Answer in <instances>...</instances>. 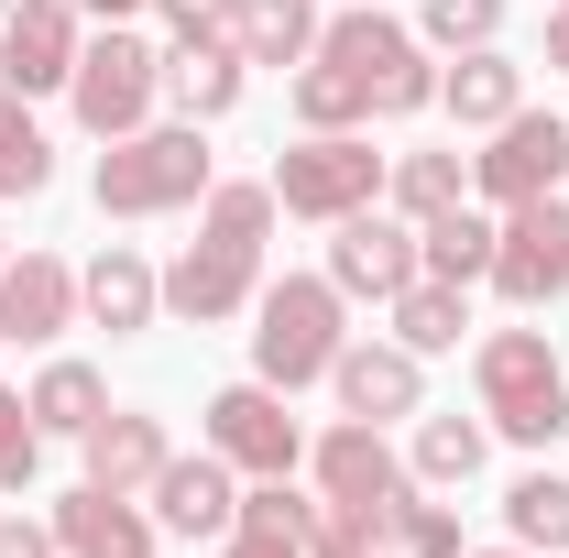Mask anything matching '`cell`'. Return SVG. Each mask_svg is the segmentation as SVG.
I'll use <instances>...</instances> for the list:
<instances>
[{
    "label": "cell",
    "mask_w": 569,
    "mask_h": 558,
    "mask_svg": "<svg viewBox=\"0 0 569 558\" xmlns=\"http://www.w3.org/2000/svg\"><path fill=\"white\" fill-rule=\"evenodd\" d=\"M417 275H438V285H482V275H493V219H471V209L417 219Z\"/></svg>",
    "instance_id": "cell-25"
},
{
    "label": "cell",
    "mask_w": 569,
    "mask_h": 558,
    "mask_svg": "<svg viewBox=\"0 0 569 558\" xmlns=\"http://www.w3.org/2000/svg\"><path fill=\"white\" fill-rule=\"evenodd\" d=\"M307 471H318V492H329V504H361V515H395V504L417 492V471L395 460V438H383L372 417H340L318 449H307Z\"/></svg>",
    "instance_id": "cell-9"
},
{
    "label": "cell",
    "mask_w": 569,
    "mask_h": 558,
    "mask_svg": "<svg viewBox=\"0 0 569 558\" xmlns=\"http://www.w3.org/2000/svg\"><path fill=\"white\" fill-rule=\"evenodd\" d=\"M142 504H153V526H164V537H209V548H219V537L241 526V471L198 438V460H164Z\"/></svg>",
    "instance_id": "cell-14"
},
{
    "label": "cell",
    "mask_w": 569,
    "mask_h": 558,
    "mask_svg": "<svg viewBox=\"0 0 569 558\" xmlns=\"http://www.w3.org/2000/svg\"><path fill=\"white\" fill-rule=\"evenodd\" d=\"M340 340H351V296H340L329 275H284V285H263V296H252V372H263L274 395L329 383Z\"/></svg>",
    "instance_id": "cell-3"
},
{
    "label": "cell",
    "mask_w": 569,
    "mask_h": 558,
    "mask_svg": "<svg viewBox=\"0 0 569 558\" xmlns=\"http://www.w3.org/2000/svg\"><path fill=\"white\" fill-rule=\"evenodd\" d=\"M548 67H569V0L548 11Z\"/></svg>",
    "instance_id": "cell-39"
},
{
    "label": "cell",
    "mask_w": 569,
    "mask_h": 558,
    "mask_svg": "<svg viewBox=\"0 0 569 558\" xmlns=\"http://www.w3.org/2000/svg\"><path fill=\"white\" fill-rule=\"evenodd\" d=\"M198 438H209V449L230 460V471H241V482H284V471L307 460V427L284 417V395L263 383V372H252V383H219V395H209V427H198Z\"/></svg>",
    "instance_id": "cell-7"
},
{
    "label": "cell",
    "mask_w": 569,
    "mask_h": 558,
    "mask_svg": "<svg viewBox=\"0 0 569 558\" xmlns=\"http://www.w3.org/2000/svg\"><path fill=\"white\" fill-rule=\"evenodd\" d=\"M460 558H537V548H460Z\"/></svg>",
    "instance_id": "cell-40"
},
{
    "label": "cell",
    "mask_w": 569,
    "mask_h": 558,
    "mask_svg": "<svg viewBox=\"0 0 569 558\" xmlns=\"http://www.w3.org/2000/svg\"><path fill=\"white\" fill-rule=\"evenodd\" d=\"M153 504L142 492H99V482H77L67 504H56V548L67 558H153Z\"/></svg>",
    "instance_id": "cell-16"
},
{
    "label": "cell",
    "mask_w": 569,
    "mask_h": 558,
    "mask_svg": "<svg viewBox=\"0 0 569 558\" xmlns=\"http://www.w3.org/2000/svg\"><path fill=\"white\" fill-rule=\"evenodd\" d=\"M198 230H209V241H230V252H263V230H274V176H230V187H209V198H198Z\"/></svg>",
    "instance_id": "cell-31"
},
{
    "label": "cell",
    "mask_w": 569,
    "mask_h": 558,
    "mask_svg": "<svg viewBox=\"0 0 569 558\" xmlns=\"http://www.w3.org/2000/svg\"><path fill=\"white\" fill-rule=\"evenodd\" d=\"M296 121H307V132H361V121H372V77L318 44V56L296 67Z\"/></svg>",
    "instance_id": "cell-23"
},
{
    "label": "cell",
    "mask_w": 569,
    "mask_h": 558,
    "mask_svg": "<svg viewBox=\"0 0 569 558\" xmlns=\"http://www.w3.org/2000/svg\"><path fill=\"white\" fill-rule=\"evenodd\" d=\"M383 176H395V165L361 132H307L274 165V209L284 219H351V209H383Z\"/></svg>",
    "instance_id": "cell-5"
},
{
    "label": "cell",
    "mask_w": 569,
    "mask_h": 558,
    "mask_svg": "<svg viewBox=\"0 0 569 558\" xmlns=\"http://www.w3.org/2000/svg\"><path fill=\"white\" fill-rule=\"evenodd\" d=\"M263 296V252H230V241H187L176 252V275H164V318H187V329H219V318H241Z\"/></svg>",
    "instance_id": "cell-13"
},
{
    "label": "cell",
    "mask_w": 569,
    "mask_h": 558,
    "mask_svg": "<svg viewBox=\"0 0 569 558\" xmlns=\"http://www.w3.org/2000/svg\"><path fill=\"white\" fill-rule=\"evenodd\" d=\"M0 558H56V526H33V515H0Z\"/></svg>",
    "instance_id": "cell-37"
},
{
    "label": "cell",
    "mask_w": 569,
    "mask_h": 558,
    "mask_svg": "<svg viewBox=\"0 0 569 558\" xmlns=\"http://www.w3.org/2000/svg\"><path fill=\"white\" fill-rule=\"evenodd\" d=\"M493 33H503V0H417V44H438V56H471Z\"/></svg>",
    "instance_id": "cell-33"
},
{
    "label": "cell",
    "mask_w": 569,
    "mask_h": 558,
    "mask_svg": "<svg viewBox=\"0 0 569 558\" xmlns=\"http://www.w3.org/2000/svg\"><path fill=\"white\" fill-rule=\"evenodd\" d=\"M329 395H340V417L395 427V417H417V406H427V372H417V350H406V340H340Z\"/></svg>",
    "instance_id": "cell-15"
},
{
    "label": "cell",
    "mask_w": 569,
    "mask_h": 558,
    "mask_svg": "<svg viewBox=\"0 0 569 558\" xmlns=\"http://www.w3.org/2000/svg\"><path fill=\"white\" fill-rule=\"evenodd\" d=\"M0 11H11V0H0Z\"/></svg>",
    "instance_id": "cell-42"
},
{
    "label": "cell",
    "mask_w": 569,
    "mask_h": 558,
    "mask_svg": "<svg viewBox=\"0 0 569 558\" xmlns=\"http://www.w3.org/2000/svg\"><path fill=\"white\" fill-rule=\"evenodd\" d=\"M0 263H11V241H0Z\"/></svg>",
    "instance_id": "cell-41"
},
{
    "label": "cell",
    "mask_w": 569,
    "mask_h": 558,
    "mask_svg": "<svg viewBox=\"0 0 569 558\" xmlns=\"http://www.w3.org/2000/svg\"><path fill=\"white\" fill-rule=\"evenodd\" d=\"M22 406H33V427H44V438H88V427L110 417V383H99L88 361H44Z\"/></svg>",
    "instance_id": "cell-26"
},
{
    "label": "cell",
    "mask_w": 569,
    "mask_h": 558,
    "mask_svg": "<svg viewBox=\"0 0 569 558\" xmlns=\"http://www.w3.org/2000/svg\"><path fill=\"white\" fill-rule=\"evenodd\" d=\"M503 526H515V548L559 558L569 548V471H526V482L503 492Z\"/></svg>",
    "instance_id": "cell-30"
},
{
    "label": "cell",
    "mask_w": 569,
    "mask_h": 558,
    "mask_svg": "<svg viewBox=\"0 0 569 558\" xmlns=\"http://www.w3.org/2000/svg\"><path fill=\"white\" fill-rule=\"evenodd\" d=\"M241 67H307L318 56V0H230Z\"/></svg>",
    "instance_id": "cell-22"
},
{
    "label": "cell",
    "mask_w": 569,
    "mask_h": 558,
    "mask_svg": "<svg viewBox=\"0 0 569 558\" xmlns=\"http://www.w3.org/2000/svg\"><path fill=\"white\" fill-rule=\"evenodd\" d=\"M471 383H482V427L515 438V449H548L569 427V372H559V340H548V329H493V340H471Z\"/></svg>",
    "instance_id": "cell-2"
},
{
    "label": "cell",
    "mask_w": 569,
    "mask_h": 558,
    "mask_svg": "<svg viewBox=\"0 0 569 558\" xmlns=\"http://www.w3.org/2000/svg\"><path fill=\"white\" fill-rule=\"evenodd\" d=\"M219 558H307V537H274V526H230Z\"/></svg>",
    "instance_id": "cell-36"
},
{
    "label": "cell",
    "mask_w": 569,
    "mask_h": 558,
    "mask_svg": "<svg viewBox=\"0 0 569 558\" xmlns=\"http://www.w3.org/2000/svg\"><path fill=\"white\" fill-rule=\"evenodd\" d=\"M88 22H132V11H153V0H77Z\"/></svg>",
    "instance_id": "cell-38"
},
{
    "label": "cell",
    "mask_w": 569,
    "mask_h": 558,
    "mask_svg": "<svg viewBox=\"0 0 569 558\" xmlns=\"http://www.w3.org/2000/svg\"><path fill=\"white\" fill-rule=\"evenodd\" d=\"M383 526H395V515H361V504H329V492H318L307 558H383Z\"/></svg>",
    "instance_id": "cell-34"
},
{
    "label": "cell",
    "mask_w": 569,
    "mask_h": 558,
    "mask_svg": "<svg viewBox=\"0 0 569 558\" xmlns=\"http://www.w3.org/2000/svg\"><path fill=\"white\" fill-rule=\"evenodd\" d=\"M33 460H44V427H33V406L0 383V492H22L33 482Z\"/></svg>",
    "instance_id": "cell-35"
},
{
    "label": "cell",
    "mask_w": 569,
    "mask_h": 558,
    "mask_svg": "<svg viewBox=\"0 0 569 558\" xmlns=\"http://www.w3.org/2000/svg\"><path fill=\"white\" fill-rule=\"evenodd\" d=\"M164 99H176V121H230L241 110V44L219 33V44H176L164 56Z\"/></svg>",
    "instance_id": "cell-21"
},
{
    "label": "cell",
    "mask_w": 569,
    "mask_h": 558,
    "mask_svg": "<svg viewBox=\"0 0 569 558\" xmlns=\"http://www.w3.org/2000/svg\"><path fill=\"white\" fill-rule=\"evenodd\" d=\"M438 99H449V121H460V132H493V121L526 110V67H515L503 44H471V56H449V67H438Z\"/></svg>",
    "instance_id": "cell-20"
},
{
    "label": "cell",
    "mask_w": 569,
    "mask_h": 558,
    "mask_svg": "<svg viewBox=\"0 0 569 558\" xmlns=\"http://www.w3.org/2000/svg\"><path fill=\"white\" fill-rule=\"evenodd\" d=\"M44 187H56V142L33 121V99L0 88V198H44Z\"/></svg>",
    "instance_id": "cell-28"
},
{
    "label": "cell",
    "mask_w": 569,
    "mask_h": 558,
    "mask_svg": "<svg viewBox=\"0 0 569 558\" xmlns=\"http://www.w3.org/2000/svg\"><path fill=\"white\" fill-rule=\"evenodd\" d=\"M471 187H482V198H503V209L559 198V187H569V121H548V110L493 121V153H471Z\"/></svg>",
    "instance_id": "cell-10"
},
{
    "label": "cell",
    "mask_w": 569,
    "mask_h": 558,
    "mask_svg": "<svg viewBox=\"0 0 569 558\" xmlns=\"http://www.w3.org/2000/svg\"><path fill=\"white\" fill-rule=\"evenodd\" d=\"M77 22H88L77 0H11V11H0V88H11V99L67 88V77H77V44H88Z\"/></svg>",
    "instance_id": "cell-11"
},
{
    "label": "cell",
    "mask_w": 569,
    "mask_h": 558,
    "mask_svg": "<svg viewBox=\"0 0 569 558\" xmlns=\"http://www.w3.org/2000/svg\"><path fill=\"white\" fill-rule=\"evenodd\" d=\"M503 307H548L569 296V198H526V209H503L493 230V275H482Z\"/></svg>",
    "instance_id": "cell-8"
},
{
    "label": "cell",
    "mask_w": 569,
    "mask_h": 558,
    "mask_svg": "<svg viewBox=\"0 0 569 558\" xmlns=\"http://www.w3.org/2000/svg\"><path fill=\"white\" fill-rule=\"evenodd\" d=\"M77 449H88V482L99 492H153V471L176 460V449H164V417H142V406H110Z\"/></svg>",
    "instance_id": "cell-19"
},
{
    "label": "cell",
    "mask_w": 569,
    "mask_h": 558,
    "mask_svg": "<svg viewBox=\"0 0 569 558\" xmlns=\"http://www.w3.org/2000/svg\"><path fill=\"white\" fill-rule=\"evenodd\" d=\"M383 558H460V515L449 504H427V482L395 504V526H383Z\"/></svg>",
    "instance_id": "cell-32"
},
{
    "label": "cell",
    "mask_w": 569,
    "mask_h": 558,
    "mask_svg": "<svg viewBox=\"0 0 569 558\" xmlns=\"http://www.w3.org/2000/svg\"><path fill=\"white\" fill-rule=\"evenodd\" d=\"M56 329H77V263L11 252L0 263V340H56Z\"/></svg>",
    "instance_id": "cell-17"
},
{
    "label": "cell",
    "mask_w": 569,
    "mask_h": 558,
    "mask_svg": "<svg viewBox=\"0 0 569 558\" xmlns=\"http://www.w3.org/2000/svg\"><path fill=\"white\" fill-rule=\"evenodd\" d=\"M383 318H395V340L417 350H460V329H471V285H438V275H417L406 296H383Z\"/></svg>",
    "instance_id": "cell-24"
},
{
    "label": "cell",
    "mask_w": 569,
    "mask_h": 558,
    "mask_svg": "<svg viewBox=\"0 0 569 558\" xmlns=\"http://www.w3.org/2000/svg\"><path fill=\"white\" fill-rule=\"evenodd\" d=\"M329 285L340 296H406L417 285V219H383V209H351L329 219Z\"/></svg>",
    "instance_id": "cell-12"
},
{
    "label": "cell",
    "mask_w": 569,
    "mask_h": 558,
    "mask_svg": "<svg viewBox=\"0 0 569 558\" xmlns=\"http://www.w3.org/2000/svg\"><path fill=\"white\" fill-rule=\"evenodd\" d=\"M153 99H164V56L142 44L132 22H99L88 44H77V77H67V110L88 121L99 142H121L153 121Z\"/></svg>",
    "instance_id": "cell-4"
},
{
    "label": "cell",
    "mask_w": 569,
    "mask_h": 558,
    "mask_svg": "<svg viewBox=\"0 0 569 558\" xmlns=\"http://www.w3.org/2000/svg\"><path fill=\"white\" fill-rule=\"evenodd\" d=\"M482 449H493V427H482V417H427V427H417V460H406V471H417L427 492H460L471 471H482Z\"/></svg>",
    "instance_id": "cell-27"
},
{
    "label": "cell",
    "mask_w": 569,
    "mask_h": 558,
    "mask_svg": "<svg viewBox=\"0 0 569 558\" xmlns=\"http://www.w3.org/2000/svg\"><path fill=\"white\" fill-rule=\"evenodd\" d=\"M318 44L351 56V67L372 77V110H383V121L438 110V67H427V44L406 33V22H383V11H340V22H318Z\"/></svg>",
    "instance_id": "cell-6"
},
{
    "label": "cell",
    "mask_w": 569,
    "mask_h": 558,
    "mask_svg": "<svg viewBox=\"0 0 569 558\" xmlns=\"http://www.w3.org/2000/svg\"><path fill=\"white\" fill-rule=\"evenodd\" d=\"M209 187H219L209 121H142L99 153V219H164V209H198Z\"/></svg>",
    "instance_id": "cell-1"
},
{
    "label": "cell",
    "mask_w": 569,
    "mask_h": 558,
    "mask_svg": "<svg viewBox=\"0 0 569 558\" xmlns=\"http://www.w3.org/2000/svg\"><path fill=\"white\" fill-rule=\"evenodd\" d=\"M77 318H99L110 340H132V329H153V318H164V275L142 263L132 241H110V252L77 275Z\"/></svg>",
    "instance_id": "cell-18"
},
{
    "label": "cell",
    "mask_w": 569,
    "mask_h": 558,
    "mask_svg": "<svg viewBox=\"0 0 569 558\" xmlns=\"http://www.w3.org/2000/svg\"><path fill=\"white\" fill-rule=\"evenodd\" d=\"M383 198H395V219H438V209L471 198V165H460V153H395Z\"/></svg>",
    "instance_id": "cell-29"
}]
</instances>
